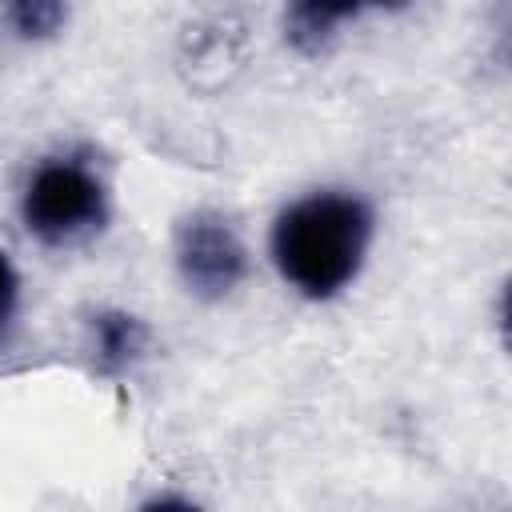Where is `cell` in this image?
<instances>
[{
	"mask_svg": "<svg viewBox=\"0 0 512 512\" xmlns=\"http://www.w3.org/2000/svg\"><path fill=\"white\" fill-rule=\"evenodd\" d=\"M8 16L24 36H52L64 20V0H8Z\"/></svg>",
	"mask_w": 512,
	"mask_h": 512,
	"instance_id": "obj_6",
	"label": "cell"
},
{
	"mask_svg": "<svg viewBox=\"0 0 512 512\" xmlns=\"http://www.w3.org/2000/svg\"><path fill=\"white\" fill-rule=\"evenodd\" d=\"M96 348L108 368H120V364L136 360V352L144 348V324L128 312H100L96 316Z\"/></svg>",
	"mask_w": 512,
	"mask_h": 512,
	"instance_id": "obj_5",
	"label": "cell"
},
{
	"mask_svg": "<svg viewBox=\"0 0 512 512\" xmlns=\"http://www.w3.org/2000/svg\"><path fill=\"white\" fill-rule=\"evenodd\" d=\"M104 220V184L76 160L40 164L24 188V224L48 244L76 240Z\"/></svg>",
	"mask_w": 512,
	"mask_h": 512,
	"instance_id": "obj_2",
	"label": "cell"
},
{
	"mask_svg": "<svg viewBox=\"0 0 512 512\" xmlns=\"http://www.w3.org/2000/svg\"><path fill=\"white\" fill-rule=\"evenodd\" d=\"M380 4H400V0H380Z\"/></svg>",
	"mask_w": 512,
	"mask_h": 512,
	"instance_id": "obj_8",
	"label": "cell"
},
{
	"mask_svg": "<svg viewBox=\"0 0 512 512\" xmlns=\"http://www.w3.org/2000/svg\"><path fill=\"white\" fill-rule=\"evenodd\" d=\"M12 304H16V272H12L8 256L0 252V328H4L8 316H12Z\"/></svg>",
	"mask_w": 512,
	"mask_h": 512,
	"instance_id": "obj_7",
	"label": "cell"
},
{
	"mask_svg": "<svg viewBox=\"0 0 512 512\" xmlns=\"http://www.w3.org/2000/svg\"><path fill=\"white\" fill-rule=\"evenodd\" d=\"M360 0H292L288 12V32L300 48H316L340 20L356 16Z\"/></svg>",
	"mask_w": 512,
	"mask_h": 512,
	"instance_id": "obj_4",
	"label": "cell"
},
{
	"mask_svg": "<svg viewBox=\"0 0 512 512\" xmlns=\"http://www.w3.org/2000/svg\"><path fill=\"white\" fill-rule=\"evenodd\" d=\"M176 256H180V272H184L188 288L200 292V296H224V292H232L240 284L244 268H248L244 244L232 232V224L220 220V216H208V212L192 216L180 228Z\"/></svg>",
	"mask_w": 512,
	"mask_h": 512,
	"instance_id": "obj_3",
	"label": "cell"
},
{
	"mask_svg": "<svg viewBox=\"0 0 512 512\" xmlns=\"http://www.w3.org/2000/svg\"><path fill=\"white\" fill-rule=\"evenodd\" d=\"M368 236L372 216L356 196L316 192L280 212L272 228V256L292 288L324 300L356 276Z\"/></svg>",
	"mask_w": 512,
	"mask_h": 512,
	"instance_id": "obj_1",
	"label": "cell"
}]
</instances>
